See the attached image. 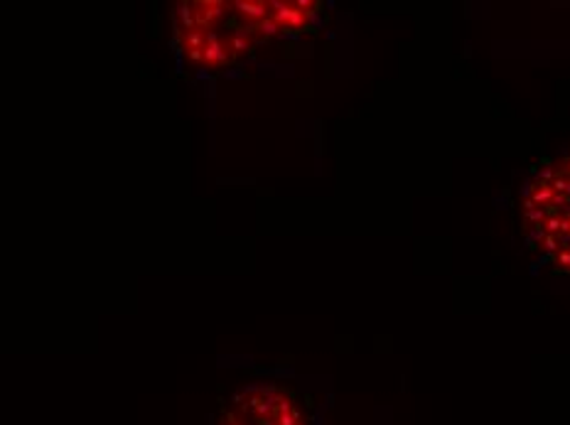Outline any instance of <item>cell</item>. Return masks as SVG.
Here are the masks:
<instances>
[{
    "label": "cell",
    "instance_id": "cell-1",
    "mask_svg": "<svg viewBox=\"0 0 570 425\" xmlns=\"http://www.w3.org/2000/svg\"><path fill=\"white\" fill-rule=\"evenodd\" d=\"M311 0H202L175 13V38L187 62L227 67L268 40L298 34L320 16Z\"/></svg>",
    "mask_w": 570,
    "mask_h": 425
},
{
    "label": "cell",
    "instance_id": "cell-2",
    "mask_svg": "<svg viewBox=\"0 0 570 425\" xmlns=\"http://www.w3.org/2000/svg\"><path fill=\"white\" fill-rule=\"evenodd\" d=\"M521 236L543 264L570 274V156L541 162L519 202Z\"/></svg>",
    "mask_w": 570,
    "mask_h": 425
},
{
    "label": "cell",
    "instance_id": "cell-3",
    "mask_svg": "<svg viewBox=\"0 0 570 425\" xmlns=\"http://www.w3.org/2000/svg\"><path fill=\"white\" fill-rule=\"evenodd\" d=\"M217 425H307V416L285 386L254 384L229 401Z\"/></svg>",
    "mask_w": 570,
    "mask_h": 425
}]
</instances>
